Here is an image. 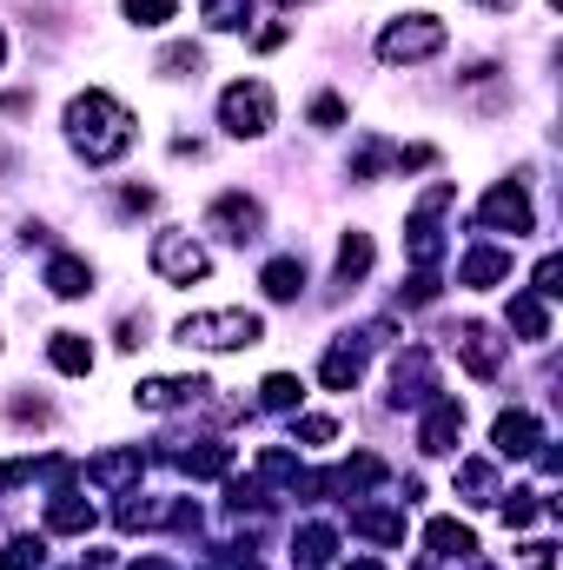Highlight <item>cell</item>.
<instances>
[{
    "mask_svg": "<svg viewBox=\"0 0 563 570\" xmlns=\"http://www.w3.org/2000/svg\"><path fill=\"white\" fill-rule=\"evenodd\" d=\"M563 259H557V253H544V259H537V285H531V292H537V298H557V292H563Z\"/></svg>",
    "mask_w": 563,
    "mask_h": 570,
    "instance_id": "d6a6232c",
    "label": "cell"
},
{
    "mask_svg": "<svg viewBox=\"0 0 563 570\" xmlns=\"http://www.w3.org/2000/svg\"><path fill=\"white\" fill-rule=\"evenodd\" d=\"M298 399H305V385H298L292 372H273V379L259 385V405H266V412H292Z\"/></svg>",
    "mask_w": 563,
    "mask_h": 570,
    "instance_id": "f546056e",
    "label": "cell"
},
{
    "mask_svg": "<svg viewBox=\"0 0 563 570\" xmlns=\"http://www.w3.org/2000/svg\"><path fill=\"white\" fill-rule=\"evenodd\" d=\"M273 114H279V100H273L266 80H233V87L219 94V127H226L233 140H259V134H273Z\"/></svg>",
    "mask_w": 563,
    "mask_h": 570,
    "instance_id": "3957f363",
    "label": "cell"
},
{
    "mask_svg": "<svg viewBox=\"0 0 563 570\" xmlns=\"http://www.w3.org/2000/svg\"><path fill=\"white\" fill-rule=\"evenodd\" d=\"M544 511H557L544 491H511V504H504V524H511V531H524V524H537Z\"/></svg>",
    "mask_w": 563,
    "mask_h": 570,
    "instance_id": "f1b7e54d",
    "label": "cell"
},
{
    "mask_svg": "<svg viewBox=\"0 0 563 570\" xmlns=\"http://www.w3.org/2000/svg\"><path fill=\"white\" fill-rule=\"evenodd\" d=\"M444 20H431V13H405V20H392L385 33H378V60L385 67H418L431 53H444Z\"/></svg>",
    "mask_w": 563,
    "mask_h": 570,
    "instance_id": "277c9868",
    "label": "cell"
},
{
    "mask_svg": "<svg viewBox=\"0 0 563 570\" xmlns=\"http://www.w3.org/2000/svg\"><path fill=\"white\" fill-rule=\"evenodd\" d=\"M40 558H47V538H13L0 570H40Z\"/></svg>",
    "mask_w": 563,
    "mask_h": 570,
    "instance_id": "4dcf8cb0",
    "label": "cell"
},
{
    "mask_svg": "<svg viewBox=\"0 0 563 570\" xmlns=\"http://www.w3.org/2000/svg\"><path fill=\"white\" fill-rule=\"evenodd\" d=\"M146 412H186V405H213V379H146L140 392Z\"/></svg>",
    "mask_w": 563,
    "mask_h": 570,
    "instance_id": "7c38bea8",
    "label": "cell"
},
{
    "mask_svg": "<svg viewBox=\"0 0 563 570\" xmlns=\"http://www.w3.org/2000/svg\"><path fill=\"white\" fill-rule=\"evenodd\" d=\"M431 298H437V279H431V273H418V279L398 292V305H431Z\"/></svg>",
    "mask_w": 563,
    "mask_h": 570,
    "instance_id": "e575fe53",
    "label": "cell"
},
{
    "mask_svg": "<svg viewBox=\"0 0 563 570\" xmlns=\"http://www.w3.org/2000/svg\"><path fill=\"white\" fill-rule=\"evenodd\" d=\"M511 325H517L524 338H551V305H544L537 292H517V298H511Z\"/></svg>",
    "mask_w": 563,
    "mask_h": 570,
    "instance_id": "d4e9b609",
    "label": "cell"
},
{
    "mask_svg": "<svg viewBox=\"0 0 563 570\" xmlns=\"http://www.w3.org/2000/svg\"><path fill=\"white\" fill-rule=\"evenodd\" d=\"M457 491H464V504H497V471L484 458H471V464H457Z\"/></svg>",
    "mask_w": 563,
    "mask_h": 570,
    "instance_id": "484cf974",
    "label": "cell"
},
{
    "mask_svg": "<svg viewBox=\"0 0 563 570\" xmlns=\"http://www.w3.org/2000/svg\"><path fill=\"white\" fill-rule=\"evenodd\" d=\"M524 570H551V544H531L524 551Z\"/></svg>",
    "mask_w": 563,
    "mask_h": 570,
    "instance_id": "f35d334b",
    "label": "cell"
},
{
    "mask_svg": "<svg viewBox=\"0 0 563 570\" xmlns=\"http://www.w3.org/2000/svg\"><path fill=\"white\" fill-rule=\"evenodd\" d=\"M372 345H385V325L338 332V345L318 358V379H325V392H358V379H365V352H372Z\"/></svg>",
    "mask_w": 563,
    "mask_h": 570,
    "instance_id": "8992f818",
    "label": "cell"
},
{
    "mask_svg": "<svg viewBox=\"0 0 563 570\" xmlns=\"http://www.w3.org/2000/svg\"><path fill=\"white\" fill-rule=\"evenodd\" d=\"M477 226L484 233H531L537 226V213H531V193H524V179H504V186H491L484 199H477Z\"/></svg>",
    "mask_w": 563,
    "mask_h": 570,
    "instance_id": "52a82bcc",
    "label": "cell"
},
{
    "mask_svg": "<svg viewBox=\"0 0 563 570\" xmlns=\"http://www.w3.org/2000/svg\"><path fill=\"white\" fill-rule=\"evenodd\" d=\"M166 458H172L186 478H226V471H233V444H213V438H206L199 451H192V444H179V451H166Z\"/></svg>",
    "mask_w": 563,
    "mask_h": 570,
    "instance_id": "d6986e66",
    "label": "cell"
},
{
    "mask_svg": "<svg viewBox=\"0 0 563 570\" xmlns=\"http://www.w3.org/2000/svg\"><path fill=\"white\" fill-rule=\"evenodd\" d=\"M0 60H7V33H0Z\"/></svg>",
    "mask_w": 563,
    "mask_h": 570,
    "instance_id": "7bdbcfd3",
    "label": "cell"
},
{
    "mask_svg": "<svg viewBox=\"0 0 563 570\" xmlns=\"http://www.w3.org/2000/svg\"><path fill=\"white\" fill-rule=\"evenodd\" d=\"M471 570H491V564H477V558H471Z\"/></svg>",
    "mask_w": 563,
    "mask_h": 570,
    "instance_id": "ee69618b",
    "label": "cell"
},
{
    "mask_svg": "<svg viewBox=\"0 0 563 570\" xmlns=\"http://www.w3.org/2000/svg\"><path fill=\"white\" fill-rule=\"evenodd\" d=\"M259 285H266V298H279V305H292V298L305 292V259H298V253H279V259H266V273H259Z\"/></svg>",
    "mask_w": 563,
    "mask_h": 570,
    "instance_id": "7402d4cb",
    "label": "cell"
},
{
    "mask_svg": "<svg viewBox=\"0 0 563 570\" xmlns=\"http://www.w3.org/2000/svg\"><path fill=\"white\" fill-rule=\"evenodd\" d=\"M437 399V358L431 345H405L392 358V405H431Z\"/></svg>",
    "mask_w": 563,
    "mask_h": 570,
    "instance_id": "9c48e42d",
    "label": "cell"
},
{
    "mask_svg": "<svg viewBox=\"0 0 563 570\" xmlns=\"http://www.w3.org/2000/svg\"><path fill=\"white\" fill-rule=\"evenodd\" d=\"M206 233H219V239H233V246H253V239L266 233V206H259L253 193H219V199L206 206Z\"/></svg>",
    "mask_w": 563,
    "mask_h": 570,
    "instance_id": "ba28073f",
    "label": "cell"
},
{
    "mask_svg": "<svg viewBox=\"0 0 563 570\" xmlns=\"http://www.w3.org/2000/svg\"><path fill=\"white\" fill-rule=\"evenodd\" d=\"M424 544H431V558H477V538H471V524H457V518H431L424 524Z\"/></svg>",
    "mask_w": 563,
    "mask_h": 570,
    "instance_id": "ffe728a7",
    "label": "cell"
},
{
    "mask_svg": "<svg viewBox=\"0 0 563 570\" xmlns=\"http://www.w3.org/2000/svg\"><path fill=\"white\" fill-rule=\"evenodd\" d=\"M159 73H166V80H186V73H206V53H199L192 40H172V47L159 53Z\"/></svg>",
    "mask_w": 563,
    "mask_h": 570,
    "instance_id": "83f0119b",
    "label": "cell"
},
{
    "mask_svg": "<svg viewBox=\"0 0 563 570\" xmlns=\"http://www.w3.org/2000/svg\"><path fill=\"white\" fill-rule=\"evenodd\" d=\"M140 471H146V451H140V444H120V451L87 458V478H93V484H107V491H127Z\"/></svg>",
    "mask_w": 563,
    "mask_h": 570,
    "instance_id": "5bb4252c",
    "label": "cell"
},
{
    "mask_svg": "<svg viewBox=\"0 0 563 570\" xmlns=\"http://www.w3.org/2000/svg\"><path fill=\"white\" fill-rule=\"evenodd\" d=\"M120 7H127V20H134V27H166L179 0H120Z\"/></svg>",
    "mask_w": 563,
    "mask_h": 570,
    "instance_id": "1f68e13d",
    "label": "cell"
},
{
    "mask_svg": "<svg viewBox=\"0 0 563 570\" xmlns=\"http://www.w3.org/2000/svg\"><path fill=\"white\" fill-rule=\"evenodd\" d=\"M491 444H497V458H537L551 438L537 425V412H524V405H511L497 425H491Z\"/></svg>",
    "mask_w": 563,
    "mask_h": 570,
    "instance_id": "8fae6325",
    "label": "cell"
},
{
    "mask_svg": "<svg viewBox=\"0 0 563 570\" xmlns=\"http://www.w3.org/2000/svg\"><path fill=\"white\" fill-rule=\"evenodd\" d=\"M457 438H464V405H457V399H431L418 444L431 451V458H451V451H457Z\"/></svg>",
    "mask_w": 563,
    "mask_h": 570,
    "instance_id": "4fadbf2b",
    "label": "cell"
},
{
    "mask_svg": "<svg viewBox=\"0 0 563 570\" xmlns=\"http://www.w3.org/2000/svg\"><path fill=\"white\" fill-rule=\"evenodd\" d=\"M285 33H292V27L273 20V27H259V33H253V47H259V53H273V47H285Z\"/></svg>",
    "mask_w": 563,
    "mask_h": 570,
    "instance_id": "8d00e7d4",
    "label": "cell"
},
{
    "mask_svg": "<svg viewBox=\"0 0 563 570\" xmlns=\"http://www.w3.org/2000/svg\"><path fill=\"white\" fill-rule=\"evenodd\" d=\"M199 20H206L213 33H239V27L253 20V0H206V7H199Z\"/></svg>",
    "mask_w": 563,
    "mask_h": 570,
    "instance_id": "4316f807",
    "label": "cell"
},
{
    "mask_svg": "<svg viewBox=\"0 0 563 570\" xmlns=\"http://www.w3.org/2000/svg\"><path fill=\"white\" fill-rule=\"evenodd\" d=\"M80 531H93V504L80 491H53L47 498V538H80Z\"/></svg>",
    "mask_w": 563,
    "mask_h": 570,
    "instance_id": "9a60e30c",
    "label": "cell"
},
{
    "mask_svg": "<svg viewBox=\"0 0 563 570\" xmlns=\"http://www.w3.org/2000/svg\"><path fill=\"white\" fill-rule=\"evenodd\" d=\"M372 273V233H345L338 239V285H358Z\"/></svg>",
    "mask_w": 563,
    "mask_h": 570,
    "instance_id": "cb8c5ba5",
    "label": "cell"
},
{
    "mask_svg": "<svg viewBox=\"0 0 563 570\" xmlns=\"http://www.w3.org/2000/svg\"><path fill=\"white\" fill-rule=\"evenodd\" d=\"M47 358H53V372H67V379H87V372H93V345H87L80 332H53Z\"/></svg>",
    "mask_w": 563,
    "mask_h": 570,
    "instance_id": "603a6c76",
    "label": "cell"
},
{
    "mask_svg": "<svg viewBox=\"0 0 563 570\" xmlns=\"http://www.w3.org/2000/svg\"><path fill=\"white\" fill-rule=\"evenodd\" d=\"M0 114H33V94H0Z\"/></svg>",
    "mask_w": 563,
    "mask_h": 570,
    "instance_id": "74e56055",
    "label": "cell"
},
{
    "mask_svg": "<svg viewBox=\"0 0 563 570\" xmlns=\"http://www.w3.org/2000/svg\"><path fill=\"white\" fill-rule=\"evenodd\" d=\"M47 292H53V298H87V292H93V266L73 259V253H53V259H47Z\"/></svg>",
    "mask_w": 563,
    "mask_h": 570,
    "instance_id": "44dd1931",
    "label": "cell"
},
{
    "mask_svg": "<svg viewBox=\"0 0 563 570\" xmlns=\"http://www.w3.org/2000/svg\"><path fill=\"white\" fill-rule=\"evenodd\" d=\"M152 273L166 285H192V279H206L213 273V259H206V246L192 239V233H179V226H166V233H152Z\"/></svg>",
    "mask_w": 563,
    "mask_h": 570,
    "instance_id": "5b68a950",
    "label": "cell"
},
{
    "mask_svg": "<svg viewBox=\"0 0 563 570\" xmlns=\"http://www.w3.org/2000/svg\"><path fill=\"white\" fill-rule=\"evenodd\" d=\"M504 279H511V253H497V246H477L457 266V285H471V292H491V285H504Z\"/></svg>",
    "mask_w": 563,
    "mask_h": 570,
    "instance_id": "e0dca14e",
    "label": "cell"
},
{
    "mask_svg": "<svg viewBox=\"0 0 563 570\" xmlns=\"http://www.w3.org/2000/svg\"><path fill=\"white\" fill-rule=\"evenodd\" d=\"M259 338H266V318L246 312V305L179 318V345H199V352H246V345H259Z\"/></svg>",
    "mask_w": 563,
    "mask_h": 570,
    "instance_id": "7a4b0ae2",
    "label": "cell"
},
{
    "mask_svg": "<svg viewBox=\"0 0 563 570\" xmlns=\"http://www.w3.org/2000/svg\"><path fill=\"white\" fill-rule=\"evenodd\" d=\"M352 570H385V564H372V558H358V564H352Z\"/></svg>",
    "mask_w": 563,
    "mask_h": 570,
    "instance_id": "60d3db41",
    "label": "cell"
},
{
    "mask_svg": "<svg viewBox=\"0 0 563 570\" xmlns=\"http://www.w3.org/2000/svg\"><path fill=\"white\" fill-rule=\"evenodd\" d=\"M352 531L372 544H405V511L392 504H352Z\"/></svg>",
    "mask_w": 563,
    "mask_h": 570,
    "instance_id": "2e32d148",
    "label": "cell"
},
{
    "mask_svg": "<svg viewBox=\"0 0 563 570\" xmlns=\"http://www.w3.org/2000/svg\"><path fill=\"white\" fill-rule=\"evenodd\" d=\"M484 7H517V0H484Z\"/></svg>",
    "mask_w": 563,
    "mask_h": 570,
    "instance_id": "b9f144b4",
    "label": "cell"
},
{
    "mask_svg": "<svg viewBox=\"0 0 563 570\" xmlns=\"http://www.w3.org/2000/svg\"><path fill=\"white\" fill-rule=\"evenodd\" d=\"M134 140H140V120H134L113 94L87 87V94L67 100V146H73L87 166H113V159H127Z\"/></svg>",
    "mask_w": 563,
    "mask_h": 570,
    "instance_id": "6da1fadb",
    "label": "cell"
},
{
    "mask_svg": "<svg viewBox=\"0 0 563 570\" xmlns=\"http://www.w3.org/2000/svg\"><path fill=\"white\" fill-rule=\"evenodd\" d=\"M451 352L464 358L471 379H497V372H504V338H497L491 325H477V318H464V325L451 332Z\"/></svg>",
    "mask_w": 563,
    "mask_h": 570,
    "instance_id": "30bf717a",
    "label": "cell"
},
{
    "mask_svg": "<svg viewBox=\"0 0 563 570\" xmlns=\"http://www.w3.org/2000/svg\"><path fill=\"white\" fill-rule=\"evenodd\" d=\"M332 551H338V531H332V524H298V531H292V564L298 570H325Z\"/></svg>",
    "mask_w": 563,
    "mask_h": 570,
    "instance_id": "ac0fdd59",
    "label": "cell"
},
{
    "mask_svg": "<svg viewBox=\"0 0 563 570\" xmlns=\"http://www.w3.org/2000/svg\"><path fill=\"white\" fill-rule=\"evenodd\" d=\"M312 120H318V127H338V120H345V100H338V94H318V100H312Z\"/></svg>",
    "mask_w": 563,
    "mask_h": 570,
    "instance_id": "836d02e7",
    "label": "cell"
},
{
    "mask_svg": "<svg viewBox=\"0 0 563 570\" xmlns=\"http://www.w3.org/2000/svg\"><path fill=\"white\" fill-rule=\"evenodd\" d=\"M298 438H305V444H332L338 425H332V419H298Z\"/></svg>",
    "mask_w": 563,
    "mask_h": 570,
    "instance_id": "d590c367",
    "label": "cell"
},
{
    "mask_svg": "<svg viewBox=\"0 0 563 570\" xmlns=\"http://www.w3.org/2000/svg\"><path fill=\"white\" fill-rule=\"evenodd\" d=\"M226 570H259L253 558H226Z\"/></svg>",
    "mask_w": 563,
    "mask_h": 570,
    "instance_id": "ab89813d",
    "label": "cell"
}]
</instances>
